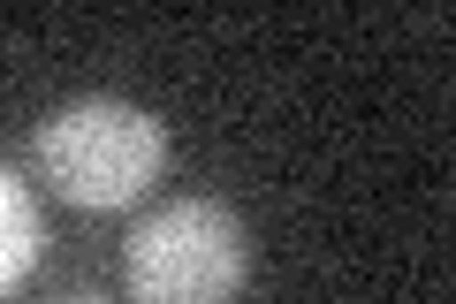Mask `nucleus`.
Wrapping results in <instances>:
<instances>
[{
	"label": "nucleus",
	"mask_w": 456,
	"mask_h": 304,
	"mask_svg": "<svg viewBox=\"0 0 456 304\" xmlns=\"http://www.w3.org/2000/svg\"><path fill=\"white\" fill-rule=\"evenodd\" d=\"M167 168V129L130 99H77L38 122V176L84 213L145 198Z\"/></svg>",
	"instance_id": "obj_1"
},
{
	"label": "nucleus",
	"mask_w": 456,
	"mask_h": 304,
	"mask_svg": "<svg viewBox=\"0 0 456 304\" xmlns=\"http://www.w3.org/2000/svg\"><path fill=\"white\" fill-rule=\"evenodd\" d=\"M244 274L251 236L213 198H175L130 236V304H228Z\"/></svg>",
	"instance_id": "obj_2"
},
{
	"label": "nucleus",
	"mask_w": 456,
	"mask_h": 304,
	"mask_svg": "<svg viewBox=\"0 0 456 304\" xmlns=\"http://www.w3.org/2000/svg\"><path fill=\"white\" fill-rule=\"evenodd\" d=\"M38 267V206L8 168H0V297Z\"/></svg>",
	"instance_id": "obj_3"
},
{
	"label": "nucleus",
	"mask_w": 456,
	"mask_h": 304,
	"mask_svg": "<svg viewBox=\"0 0 456 304\" xmlns=\"http://www.w3.org/2000/svg\"><path fill=\"white\" fill-rule=\"evenodd\" d=\"M77 304H92V297H77Z\"/></svg>",
	"instance_id": "obj_4"
}]
</instances>
